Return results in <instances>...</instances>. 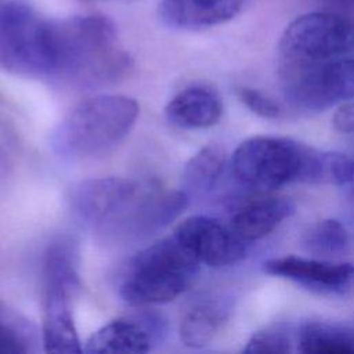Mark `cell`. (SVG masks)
<instances>
[{
  "label": "cell",
  "mask_w": 354,
  "mask_h": 354,
  "mask_svg": "<svg viewBox=\"0 0 354 354\" xmlns=\"http://www.w3.org/2000/svg\"><path fill=\"white\" fill-rule=\"evenodd\" d=\"M138 113L137 101L127 95L101 94L87 98L58 124L53 147L69 159L104 155L130 133Z\"/></svg>",
  "instance_id": "cell-2"
},
{
  "label": "cell",
  "mask_w": 354,
  "mask_h": 354,
  "mask_svg": "<svg viewBox=\"0 0 354 354\" xmlns=\"http://www.w3.org/2000/svg\"><path fill=\"white\" fill-rule=\"evenodd\" d=\"M314 152L315 149L290 138L256 136L234 151L231 170L239 183L257 189L308 183Z\"/></svg>",
  "instance_id": "cell-4"
},
{
  "label": "cell",
  "mask_w": 354,
  "mask_h": 354,
  "mask_svg": "<svg viewBox=\"0 0 354 354\" xmlns=\"http://www.w3.org/2000/svg\"><path fill=\"white\" fill-rule=\"evenodd\" d=\"M236 95L248 109L264 119H279L283 115V109L277 101L256 88L239 87Z\"/></svg>",
  "instance_id": "cell-23"
},
{
  "label": "cell",
  "mask_w": 354,
  "mask_h": 354,
  "mask_svg": "<svg viewBox=\"0 0 354 354\" xmlns=\"http://www.w3.org/2000/svg\"><path fill=\"white\" fill-rule=\"evenodd\" d=\"M303 246L321 259H333L348 252L350 238L340 221L324 218L307 228L303 235Z\"/></svg>",
  "instance_id": "cell-19"
},
{
  "label": "cell",
  "mask_w": 354,
  "mask_h": 354,
  "mask_svg": "<svg viewBox=\"0 0 354 354\" xmlns=\"http://www.w3.org/2000/svg\"><path fill=\"white\" fill-rule=\"evenodd\" d=\"M243 0H162L159 17L170 28L201 29L232 19Z\"/></svg>",
  "instance_id": "cell-13"
},
{
  "label": "cell",
  "mask_w": 354,
  "mask_h": 354,
  "mask_svg": "<svg viewBox=\"0 0 354 354\" xmlns=\"http://www.w3.org/2000/svg\"><path fill=\"white\" fill-rule=\"evenodd\" d=\"M199 261L171 234L140 250L127 264L120 296L130 306L163 304L192 283Z\"/></svg>",
  "instance_id": "cell-3"
},
{
  "label": "cell",
  "mask_w": 354,
  "mask_h": 354,
  "mask_svg": "<svg viewBox=\"0 0 354 354\" xmlns=\"http://www.w3.org/2000/svg\"><path fill=\"white\" fill-rule=\"evenodd\" d=\"M332 1H336L340 4H354V0H332Z\"/></svg>",
  "instance_id": "cell-27"
},
{
  "label": "cell",
  "mask_w": 354,
  "mask_h": 354,
  "mask_svg": "<svg viewBox=\"0 0 354 354\" xmlns=\"http://www.w3.org/2000/svg\"><path fill=\"white\" fill-rule=\"evenodd\" d=\"M167 120L181 129H207L223 115L220 94L203 84H194L177 93L166 105Z\"/></svg>",
  "instance_id": "cell-15"
},
{
  "label": "cell",
  "mask_w": 354,
  "mask_h": 354,
  "mask_svg": "<svg viewBox=\"0 0 354 354\" xmlns=\"http://www.w3.org/2000/svg\"><path fill=\"white\" fill-rule=\"evenodd\" d=\"M295 213V203L285 196H257L239 206L230 221V228L243 241L252 242L267 236L285 218Z\"/></svg>",
  "instance_id": "cell-14"
},
{
  "label": "cell",
  "mask_w": 354,
  "mask_h": 354,
  "mask_svg": "<svg viewBox=\"0 0 354 354\" xmlns=\"http://www.w3.org/2000/svg\"><path fill=\"white\" fill-rule=\"evenodd\" d=\"M351 167L353 160L347 158L344 153L324 152L315 149L308 183L333 185L348 184Z\"/></svg>",
  "instance_id": "cell-21"
},
{
  "label": "cell",
  "mask_w": 354,
  "mask_h": 354,
  "mask_svg": "<svg viewBox=\"0 0 354 354\" xmlns=\"http://www.w3.org/2000/svg\"><path fill=\"white\" fill-rule=\"evenodd\" d=\"M263 268L270 275L289 279L317 293H342L354 281L353 263H336L328 259L274 257L267 260Z\"/></svg>",
  "instance_id": "cell-11"
},
{
  "label": "cell",
  "mask_w": 354,
  "mask_h": 354,
  "mask_svg": "<svg viewBox=\"0 0 354 354\" xmlns=\"http://www.w3.org/2000/svg\"><path fill=\"white\" fill-rule=\"evenodd\" d=\"M50 39L51 76L94 86L116 80L130 66L119 47L115 25L104 15L50 21Z\"/></svg>",
  "instance_id": "cell-1"
},
{
  "label": "cell",
  "mask_w": 354,
  "mask_h": 354,
  "mask_svg": "<svg viewBox=\"0 0 354 354\" xmlns=\"http://www.w3.org/2000/svg\"><path fill=\"white\" fill-rule=\"evenodd\" d=\"M348 184L353 187V189H354V160H353V167H351V176H350V181H348Z\"/></svg>",
  "instance_id": "cell-26"
},
{
  "label": "cell",
  "mask_w": 354,
  "mask_h": 354,
  "mask_svg": "<svg viewBox=\"0 0 354 354\" xmlns=\"http://www.w3.org/2000/svg\"><path fill=\"white\" fill-rule=\"evenodd\" d=\"M297 350L306 354H354V330L324 321L303 324L296 336Z\"/></svg>",
  "instance_id": "cell-17"
},
{
  "label": "cell",
  "mask_w": 354,
  "mask_h": 354,
  "mask_svg": "<svg viewBox=\"0 0 354 354\" xmlns=\"http://www.w3.org/2000/svg\"><path fill=\"white\" fill-rule=\"evenodd\" d=\"M163 332L162 319L152 314L123 317L94 332L83 351L90 354L148 353L162 339Z\"/></svg>",
  "instance_id": "cell-10"
},
{
  "label": "cell",
  "mask_w": 354,
  "mask_h": 354,
  "mask_svg": "<svg viewBox=\"0 0 354 354\" xmlns=\"http://www.w3.org/2000/svg\"><path fill=\"white\" fill-rule=\"evenodd\" d=\"M76 292L61 286L43 283L41 344L46 353H82L80 339L72 314V299Z\"/></svg>",
  "instance_id": "cell-12"
},
{
  "label": "cell",
  "mask_w": 354,
  "mask_h": 354,
  "mask_svg": "<svg viewBox=\"0 0 354 354\" xmlns=\"http://www.w3.org/2000/svg\"><path fill=\"white\" fill-rule=\"evenodd\" d=\"M333 129L340 133H354V98L343 102L332 118Z\"/></svg>",
  "instance_id": "cell-24"
},
{
  "label": "cell",
  "mask_w": 354,
  "mask_h": 354,
  "mask_svg": "<svg viewBox=\"0 0 354 354\" xmlns=\"http://www.w3.org/2000/svg\"><path fill=\"white\" fill-rule=\"evenodd\" d=\"M174 236L201 263L225 267L241 261L246 254L245 242L218 220L209 216H191L174 230Z\"/></svg>",
  "instance_id": "cell-9"
},
{
  "label": "cell",
  "mask_w": 354,
  "mask_h": 354,
  "mask_svg": "<svg viewBox=\"0 0 354 354\" xmlns=\"http://www.w3.org/2000/svg\"><path fill=\"white\" fill-rule=\"evenodd\" d=\"M0 354H18V351L10 342L0 336Z\"/></svg>",
  "instance_id": "cell-25"
},
{
  "label": "cell",
  "mask_w": 354,
  "mask_h": 354,
  "mask_svg": "<svg viewBox=\"0 0 354 354\" xmlns=\"http://www.w3.org/2000/svg\"><path fill=\"white\" fill-rule=\"evenodd\" d=\"M228 318V306L217 299H206L195 304L180 322V339L187 347L207 346Z\"/></svg>",
  "instance_id": "cell-16"
},
{
  "label": "cell",
  "mask_w": 354,
  "mask_h": 354,
  "mask_svg": "<svg viewBox=\"0 0 354 354\" xmlns=\"http://www.w3.org/2000/svg\"><path fill=\"white\" fill-rule=\"evenodd\" d=\"M141 184L120 177L82 181L72 189L73 213L87 227L113 238L130 216Z\"/></svg>",
  "instance_id": "cell-8"
},
{
  "label": "cell",
  "mask_w": 354,
  "mask_h": 354,
  "mask_svg": "<svg viewBox=\"0 0 354 354\" xmlns=\"http://www.w3.org/2000/svg\"><path fill=\"white\" fill-rule=\"evenodd\" d=\"M286 101L303 111H324L354 98V59L281 62Z\"/></svg>",
  "instance_id": "cell-6"
},
{
  "label": "cell",
  "mask_w": 354,
  "mask_h": 354,
  "mask_svg": "<svg viewBox=\"0 0 354 354\" xmlns=\"http://www.w3.org/2000/svg\"><path fill=\"white\" fill-rule=\"evenodd\" d=\"M281 62H319L354 51V24L332 12L297 17L279 40Z\"/></svg>",
  "instance_id": "cell-7"
},
{
  "label": "cell",
  "mask_w": 354,
  "mask_h": 354,
  "mask_svg": "<svg viewBox=\"0 0 354 354\" xmlns=\"http://www.w3.org/2000/svg\"><path fill=\"white\" fill-rule=\"evenodd\" d=\"M293 348V335L290 326L286 324H271L256 330L246 346L243 353H289Z\"/></svg>",
  "instance_id": "cell-22"
},
{
  "label": "cell",
  "mask_w": 354,
  "mask_h": 354,
  "mask_svg": "<svg viewBox=\"0 0 354 354\" xmlns=\"http://www.w3.org/2000/svg\"><path fill=\"white\" fill-rule=\"evenodd\" d=\"M0 66L22 76H51L50 21L21 0H0Z\"/></svg>",
  "instance_id": "cell-5"
},
{
  "label": "cell",
  "mask_w": 354,
  "mask_h": 354,
  "mask_svg": "<svg viewBox=\"0 0 354 354\" xmlns=\"http://www.w3.org/2000/svg\"><path fill=\"white\" fill-rule=\"evenodd\" d=\"M0 336L12 344L18 354L35 351L37 343H41L37 328L3 301H0Z\"/></svg>",
  "instance_id": "cell-20"
},
{
  "label": "cell",
  "mask_w": 354,
  "mask_h": 354,
  "mask_svg": "<svg viewBox=\"0 0 354 354\" xmlns=\"http://www.w3.org/2000/svg\"><path fill=\"white\" fill-rule=\"evenodd\" d=\"M225 167V153L220 147L209 145L196 152L183 171V191L188 198L210 191Z\"/></svg>",
  "instance_id": "cell-18"
}]
</instances>
